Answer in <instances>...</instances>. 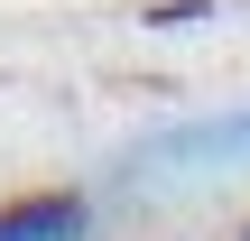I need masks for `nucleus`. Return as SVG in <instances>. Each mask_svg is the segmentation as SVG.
I'll return each mask as SVG.
<instances>
[{
    "instance_id": "nucleus-2",
    "label": "nucleus",
    "mask_w": 250,
    "mask_h": 241,
    "mask_svg": "<svg viewBox=\"0 0 250 241\" xmlns=\"http://www.w3.org/2000/svg\"><path fill=\"white\" fill-rule=\"evenodd\" d=\"M241 241H250V232H241Z\"/></svg>"
},
{
    "instance_id": "nucleus-1",
    "label": "nucleus",
    "mask_w": 250,
    "mask_h": 241,
    "mask_svg": "<svg viewBox=\"0 0 250 241\" xmlns=\"http://www.w3.org/2000/svg\"><path fill=\"white\" fill-rule=\"evenodd\" d=\"M83 232H93L83 186H37V195L0 204V241H83Z\"/></svg>"
}]
</instances>
